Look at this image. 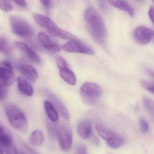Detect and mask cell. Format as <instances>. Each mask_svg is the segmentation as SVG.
I'll return each instance as SVG.
<instances>
[{
    "mask_svg": "<svg viewBox=\"0 0 154 154\" xmlns=\"http://www.w3.org/2000/svg\"><path fill=\"white\" fill-rule=\"evenodd\" d=\"M142 103L146 109L152 115L154 116V102L152 100L146 96L142 97Z\"/></svg>",
    "mask_w": 154,
    "mask_h": 154,
    "instance_id": "cb8c5ba5",
    "label": "cell"
},
{
    "mask_svg": "<svg viewBox=\"0 0 154 154\" xmlns=\"http://www.w3.org/2000/svg\"><path fill=\"white\" fill-rule=\"evenodd\" d=\"M42 4L47 9H50L54 7V3L52 0H40Z\"/></svg>",
    "mask_w": 154,
    "mask_h": 154,
    "instance_id": "4dcf8cb0",
    "label": "cell"
},
{
    "mask_svg": "<svg viewBox=\"0 0 154 154\" xmlns=\"http://www.w3.org/2000/svg\"><path fill=\"white\" fill-rule=\"evenodd\" d=\"M17 88L20 93L27 96H32L34 89L32 85L23 77H19L17 81Z\"/></svg>",
    "mask_w": 154,
    "mask_h": 154,
    "instance_id": "e0dca14e",
    "label": "cell"
},
{
    "mask_svg": "<svg viewBox=\"0 0 154 154\" xmlns=\"http://www.w3.org/2000/svg\"><path fill=\"white\" fill-rule=\"evenodd\" d=\"M124 140L120 135L117 134L111 140L107 141V144L109 147L112 149H118L120 147L123 143Z\"/></svg>",
    "mask_w": 154,
    "mask_h": 154,
    "instance_id": "7402d4cb",
    "label": "cell"
},
{
    "mask_svg": "<svg viewBox=\"0 0 154 154\" xmlns=\"http://www.w3.org/2000/svg\"><path fill=\"white\" fill-rule=\"evenodd\" d=\"M44 106L46 112L50 121L54 122H57L59 119V115L52 103L50 101H45L44 103Z\"/></svg>",
    "mask_w": 154,
    "mask_h": 154,
    "instance_id": "ffe728a7",
    "label": "cell"
},
{
    "mask_svg": "<svg viewBox=\"0 0 154 154\" xmlns=\"http://www.w3.org/2000/svg\"><path fill=\"white\" fill-rule=\"evenodd\" d=\"M38 39L43 47L51 53H58L61 50V47L55 42L52 41L45 33L39 32L38 35Z\"/></svg>",
    "mask_w": 154,
    "mask_h": 154,
    "instance_id": "7c38bea8",
    "label": "cell"
},
{
    "mask_svg": "<svg viewBox=\"0 0 154 154\" xmlns=\"http://www.w3.org/2000/svg\"><path fill=\"white\" fill-rule=\"evenodd\" d=\"M33 17L35 22L39 26L53 36L65 40L77 39L72 34L58 27L51 19L47 16L35 13L33 14Z\"/></svg>",
    "mask_w": 154,
    "mask_h": 154,
    "instance_id": "7a4b0ae2",
    "label": "cell"
},
{
    "mask_svg": "<svg viewBox=\"0 0 154 154\" xmlns=\"http://www.w3.org/2000/svg\"><path fill=\"white\" fill-rule=\"evenodd\" d=\"M3 150H2V148L1 147H0V154H3Z\"/></svg>",
    "mask_w": 154,
    "mask_h": 154,
    "instance_id": "8d00e7d4",
    "label": "cell"
},
{
    "mask_svg": "<svg viewBox=\"0 0 154 154\" xmlns=\"http://www.w3.org/2000/svg\"><path fill=\"white\" fill-rule=\"evenodd\" d=\"M0 9L5 12H11L13 10V6L10 0H0Z\"/></svg>",
    "mask_w": 154,
    "mask_h": 154,
    "instance_id": "484cf974",
    "label": "cell"
},
{
    "mask_svg": "<svg viewBox=\"0 0 154 154\" xmlns=\"http://www.w3.org/2000/svg\"><path fill=\"white\" fill-rule=\"evenodd\" d=\"M45 93L51 100V102L53 103L54 106L58 110L62 117L66 120L70 119V113L68 109L59 97L48 90H45Z\"/></svg>",
    "mask_w": 154,
    "mask_h": 154,
    "instance_id": "8fae6325",
    "label": "cell"
},
{
    "mask_svg": "<svg viewBox=\"0 0 154 154\" xmlns=\"http://www.w3.org/2000/svg\"><path fill=\"white\" fill-rule=\"evenodd\" d=\"M91 141L92 144L96 146H99L100 143L99 139L95 136H92L91 137Z\"/></svg>",
    "mask_w": 154,
    "mask_h": 154,
    "instance_id": "d6a6232c",
    "label": "cell"
},
{
    "mask_svg": "<svg viewBox=\"0 0 154 154\" xmlns=\"http://www.w3.org/2000/svg\"><path fill=\"white\" fill-rule=\"evenodd\" d=\"M78 134L84 139L91 137L92 132V125L91 121L88 119H83L79 122L77 126Z\"/></svg>",
    "mask_w": 154,
    "mask_h": 154,
    "instance_id": "5bb4252c",
    "label": "cell"
},
{
    "mask_svg": "<svg viewBox=\"0 0 154 154\" xmlns=\"http://www.w3.org/2000/svg\"><path fill=\"white\" fill-rule=\"evenodd\" d=\"M85 18L90 34L99 44L103 45L107 37V30L104 21L99 12L93 7L86 9Z\"/></svg>",
    "mask_w": 154,
    "mask_h": 154,
    "instance_id": "6da1fadb",
    "label": "cell"
},
{
    "mask_svg": "<svg viewBox=\"0 0 154 154\" xmlns=\"http://www.w3.org/2000/svg\"><path fill=\"white\" fill-rule=\"evenodd\" d=\"M135 1L139 2H143L145 0H135Z\"/></svg>",
    "mask_w": 154,
    "mask_h": 154,
    "instance_id": "74e56055",
    "label": "cell"
},
{
    "mask_svg": "<svg viewBox=\"0 0 154 154\" xmlns=\"http://www.w3.org/2000/svg\"><path fill=\"white\" fill-rule=\"evenodd\" d=\"M15 76L11 64L8 61H3L0 64V85L9 87L15 82Z\"/></svg>",
    "mask_w": 154,
    "mask_h": 154,
    "instance_id": "52a82bcc",
    "label": "cell"
},
{
    "mask_svg": "<svg viewBox=\"0 0 154 154\" xmlns=\"http://www.w3.org/2000/svg\"><path fill=\"white\" fill-rule=\"evenodd\" d=\"M87 151L86 146L83 143H78L75 146V152L76 154H87Z\"/></svg>",
    "mask_w": 154,
    "mask_h": 154,
    "instance_id": "f1b7e54d",
    "label": "cell"
},
{
    "mask_svg": "<svg viewBox=\"0 0 154 154\" xmlns=\"http://www.w3.org/2000/svg\"><path fill=\"white\" fill-rule=\"evenodd\" d=\"M17 47L21 50L30 61L36 64H40L41 60L38 54L31 48L22 42L16 43Z\"/></svg>",
    "mask_w": 154,
    "mask_h": 154,
    "instance_id": "9a60e30c",
    "label": "cell"
},
{
    "mask_svg": "<svg viewBox=\"0 0 154 154\" xmlns=\"http://www.w3.org/2000/svg\"><path fill=\"white\" fill-rule=\"evenodd\" d=\"M5 88L6 87L0 85V100L3 99L6 95V91Z\"/></svg>",
    "mask_w": 154,
    "mask_h": 154,
    "instance_id": "836d02e7",
    "label": "cell"
},
{
    "mask_svg": "<svg viewBox=\"0 0 154 154\" xmlns=\"http://www.w3.org/2000/svg\"><path fill=\"white\" fill-rule=\"evenodd\" d=\"M13 1L17 5L21 8H26L27 7V3L26 0H13Z\"/></svg>",
    "mask_w": 154,
    "mask_h": 154,
    "instance_id": "1f68e13d",
    "label": "cell"
},
{
    "mask_svg": "<svg viewBox=\"0 0 154 154\" xmlns=\"http://www.w3.org/2000/svg\"><path fill=\"white\" fill-rule=\"evenodd\" d=\"M5 112L11 126L23 133L28 130V122L24 112L13 103H8L5 106Z\"/></svg>",
    "mask_w": 154,
    "mask_h": 154,
    "instance_id": "3957f363",
    "label": "cell"
},
{
    "mask_svg": "<svg viewBox=\"0 0 154 154\" xmlns=\"http://www.w3.org/2000/svg\"><path fill=\"white\" fill-rule=\"evenodd\" d=\"M154 7L153 6H151L149 10L148 13L149 18L152 22H153V20H154Z\"/></svg>",
    "mask_w": 154,
    "mask_h": 154,
    "instance_id": "e575fe53",
    "label": "cell"
},
{
    "mask_svg": "<svg viewBox=\"0 0 154 154\" xmlns=\"http://www.w3.org/2000/svg\"><path fill=\"white\" fill-rule=\"evenodd\" d=\"M97 1L98 3H99V6H100L101 9L103 11L106 12L109 11V7H108L107 3L105 2V0H97Z\"/></svg>",
    "mask_w": 154,
    "mask_h": 154,
    "instance_id": "f546056e",
    "label": "cell"
},
{
    "mask_svg": "<svg viewBox=\"0 0 154 154\" xmlns=\"http://www.w3.org/2000/svg\"><path fill=\"white\" fill-rule=\"evenodd\" d=\"M0 52L7 55L11 54V48L7 40L3 37H0Z\"/></svg>",
    "mask_w": 154,
    "mask_h": 154,
    "instance_id": "603a6c76",
    "label": "cell"
},
{
    "mask_svg": "<svg viewBox=\"0 0 154 154\" xmlns=\"http://www.w3.org/2000/svg\"><path fill=\"white\" fill-rule=\"evenodd\" d=\"M45 137L43 132L40 130L34 131L29 137V142L32 146H40L44 144Z\"/></svg>",
    "mask_w": 154,
    "mask_h": 154,
    "instance_id": "d6986e66",
    "label": "cell"
},
{
    "mask_svg": "<svg viewBox=\"0 0 154 154\" xmlns=\"http://www.w3.org/2000/svg\"><path fill=\"white\" fill-rule=\"evenodd\" d=\"M95 129L101 137L106 140V142L111 140L117 135L113 131L101 125H96Z\"/></svg>",
    "mask_w": 154,
    "mask_h": 154,
    "instance_id": "ac0fdd59",
    "label": "cell"
},
{
    "mask_svg": "<svg viewBox=\"0 0 154 154\" xmlns=\"http://www.w3.org/2000/svg\"><path fill=\"white\" fill-rule=\"evenodd\" d=\"M140 131L143 133H147L149 131L148 123L144 118H141L139 119Z\"/></svg>",
    "mask_w": 154,
    "mask_h": 154,
    "instance_id": "4316f807",
    "label": "cell"
},
{
    "mask_svg": "<svg viewBox=\"0 0 154 154\" xmlns=\"http://www.w3.org/2000/svg\"><path fill=\"white\" fill-rule=\"evenodd\" d=\"M57 137L62 150L69 151L72 144V133L70 127L66 124L57 126Z\"/></svg>",
    "mask_w": 154,
    "mask_h": 154,
    "instance_id": "8992f818",
    "label": "cell"
},
{
    "mask_svg": "<svg viewBox=\"0 0 154 154\" xmlns=\"http://www.w3.org/2000/svg\"><path fill=\"white\" fill-rule=\"evenodd\" d=\"M10 23L12 31L18 36L26 39H29L33 37V28L24 19L11 16L10 17Z\"/></svg>",
    "mask_w": 154,
    "mask_h": 154,
    "instance_id": "277c9868",
    "label": "cell"
},
{
    "mask_svg": "<svg viewBox=\"0 0 154 154\" xmlns=\"http://www.w3.org/2000/svg\"><path fill=\"white\" fill-rule=\"evenodd\" d=\"M132 36L133 39L137 44L146 45L152 41L154 37V32L148 27L140 26L134 29Z\"/></svg>",
    "mask_w": 154,
    "mask_h": 154,
    "instance_id": "30bf717a",
    "label": "cell"
},
{
    "mask_svg": "<svg viewBox=\"0 0 154 154\" xmlns=\"http://www.w3.org/2000/svg\"><path fill=\"white\" fill-rule=\"evenodd\" d=\"M57 126L55 124H53L51 122H49L48 125V132H49V135L52 137L55 138L57 137Z\"/></svg>",
    "mask_w": 154,
    "mask_h": 154,
    "instance_id": "83f0119b",
    "label": "cell"
},
{
    "mask_svg": "<svg viewBox=\"0 0 154 154\" xmlns=\"http://www.w3.org/2000/svg\"><path fill=\"white\" fill-rule=\"evenodd\" d=\"M109 4L118 9L127 12L133 17L135 11L132 6L126 0H105Z\"/></svg>",
    "mask_w": 154,
    "mask_h": 154,
    "instance_id": "2e32d148",
    "label": "cell"
},
{
    "mask_svg": "<svg viewBox=\"0 0 154 154\" xmlns=\"http://www.w3.org/2000/svg\"><path fill=\"white\" fill-rule=\"evenodd\" d=\"M17 68L26 78L31 82H35L38 78L37 71L30 65L20 63L17 65Z\"/></svg>",
    "mask_w": 154,
    "mask_h": 154,
    "instance_id": "4fadbf2b",
    "label": "cell"
},
{
    "mask_svg": "<svg viewBox=\"0 0 154 154\" xmlns=\"http://www.w3.org/2000/svg\"><path fill=\"white\" fill-rule=\"evenodd\" d=\"M56 61L62 79L70 85H75L77 81L76 76L68 67L66 60L61 56L58 55L56 57Z\"/></svg>",
    "mask_w": 154,
    "mask_h": 154,
    "instance_id": "ba28073f",
    "label": "cell"
},
{
    "mask_svg": "<svg viewBox=\"0 0 154 154\" xmlns=\"http://www.w3.org/2000/svg\"><path fill=\"white\" fill-rule=\"evenodd\" d=\"M102 93V89L100 86L90 82L85 83L80 89V93L82 99L85 103L89 105L96 104Z\"/></svg>",
    "mask_w": 154,
    "mask_h": 154,
    "instance_id": "5b68a950",
    "label": "cell"
},
{
    "mask_svg": "<svg viewBox=\"0 0 154 154\" xmlns=\"http://www.w3.org/2000/svg\"><path fill=\"white\" fill-rule=\"evenodd\" d=\"M147 72L149 75H151L152 77H154V72H153V69H151V68H148L147 69Z\"/></svg>",
    "mask_w": 154,
    "mask_h": 154,
    "instance_id": "d590c367",
    "label": "cell"
},
{
    "mask_svg": "<svg viewBox=\"0 0 154 154\" xmlns=\"http://www.w3.org/2000/svg\"><path fill=\"white\" fill-rule=\"evenodd\" d=\"M12 137L11 135L3 126L0 125V143L2 146L12 145Z\"/></svg>",
    "mask_w": 154,
    "mask_h": 154,
    "instance_id": "44dd1931",
    "label": "cell"
},
{
    "mask_svg": "<svg viewBox=\"0 0 154 154\" xmlns=\"http://www.w3.org/2000/svg\"><path fill=\"white\" fill-rule=\"evenodd\" d=\"M65 51L69 53H79L87 55H93L94 51L91 47L78 39L70 40L62 45V48Z\"/></svg>",
    "mask_w": 154,
    "mask_h": 154,
    "instance_id": "9c48e42d",
    "label": "cell"
},
{
    "mask_svg": "<svg viewBox=\"0 0 154 154\" xmlns=\"http://www.w3.org/2000/svg\"><path fill=\"white\" fill-rule=\"evenodd\" d=\"M140 84L144 89L147 90L152 94H154V83L153 81L147 79H142L140 81Z\"/></svg>",
    "mask_w": 154,
    "mask_h": 154,
    "instance_id": "d4e9b609",
    "label": "cell"
}]
</instances>
